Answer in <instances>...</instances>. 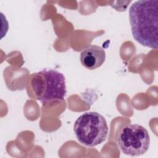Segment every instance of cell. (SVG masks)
<instances>
[{
  "label": "cell",
  "mask_w": 158,
  "mask_h": 158,
  "mask_svg": "<svg viewBox=\"0 0 158 158\" xmlns=\"http://www.w3.org/2000/svg\"><path fill=\"white\" fill-rule=\"evenodd\" d=\"M129 20L133 38L141 45L158 47V1L139 0L129 9Z\"/></svg>",
  "instance_id": "cell-1"
},
{
  "label": "cell",
  "mask_w": 158,
  "mask_h": 158,
  "mask_svg": "<svg viewBox=\"0 0 158 158\" xmlns=\"http://www.w3.org/2000/svg\"><path fill=\"white\" fill-rule=\"evenodd\" d=\"M31 85L36 99L43 104L64 101L67 93L64 75L54 69H43L34 73Z\"/></svg>",
  "instance_id": "cell-2"
},
{
  "label": "cell",
  "mask_w": 158,
  "mask_h": 158,
  "mask_svg": "<svg viewBox=\"0 0 158 158\" xmlns=\"http://www.w3.org/2000/svg\"><path fill=\"white\" fill-rule=\"evenodd\" d=\"M74 133L82 144L94 147L106 141L108 126L105 118L96 112L81 114L73 125Z\"/></svg>",
  "instance_id": "cell-3"
},
{
  "label": "cell",
  "mask_w": 158,
  "mask_h": 158,
  "mask_svg": "<svg viewBox=\"0 0 158 158\" xmlns=\"http://www.w3.org/2000/svg\"><path fill=\"white\" fill-rule=\"evenodd\" d=\"M118 145L122 152L130 156L145 154L150 145V137L147 130L138 124H128L120 131Z\"/></svg>",
  "instance_id": "cell-4"
},
{
  "label": "cell",
  "mask_w": 158,
  "mask_h": 158,
  "mask_svg": "<svg viewBox=\"0 0 158 158\" xmlns=\"http://www.w3.org/2000/svg\"><path fill=\"white\" fill-rule=\"evenodd\" d=\"M106 52L97 45H90L82 50L80 53V62L83 67L89 70H94L104 62Z\"/></svg>",
  "instance_id": "cell-5"
}]
</instances>
